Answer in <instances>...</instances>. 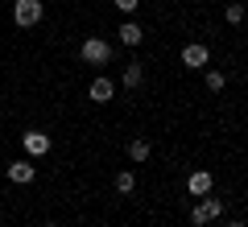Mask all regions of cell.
Returning a JSON list of instances; mask_svg holds the SVG:
<instances>
[{
    "label": "cell",
    "instance_id": "cell-1",
    "mask_svg": "<svg viewBox=\"0 0 248 227\" xmlns=\"http://www.w3.org/2000/svg\"><path fill=\"white\" fill-rule=\"evenodd\" d=\"M79 58L87 62V66H108V62H112V45H108L104 37H95V33H91L87 42L79 45Z\"/></svg>",
    "mask_w": 248,
    "mask_h": 227
},
{
    "label": "cell",
    "instance_id": "cell-2",
    "mask_svg": "<svg viewBox=\"0 0 248 227\" xmlns=\"http://www.w3.org/2000/svg\"><path fill=\"white\" fill-rule=\"evenodd\" d=\"M223 215V198H211V194H203V198L190 207V223L195 227H207L211 219H219Z\"/></svg>",
    "mask_w": 248,
    "mask_h": 227
},
{
    "label": "cell",
    "instance_id": "cell-3",
    "mask_svg": "<svg viewBox=\"0 0 248 227\" xmlns=\"http://www.w3.org/2000/svg\"><path fill=\"white\" fill-rule=\"evenodd\" d=\"M42 17H46L42 0H13V21H17L21 29H33Z\"/></svg>",
    "mask_w": 248,
    "mask_h": 227
},
{
    "label": "cell",
    "instance_id": "cell-4",
    "mask_svg": "<svg viewBox=\"0 0 248 227\" xmlns=\"http://www.w3.org/2000/svg\"><path fill=\"white\" fill-rule=\"evenodd\" d=\"M178 58H182V66H190V70H203L207 62H211V50H207L203 42H186Z\"/></svg>",
    "mask_w": 248,
    "mask_h": 227
},
{
    "label": "cell",
    "instance_id": "cell-5",
    "mask_svg": "<svg viewBox=\"0 0 248 227\" xmlns=\"http://www.w3.org/2000/svg\"><path fill=\"white\" fill-rule=\"evenodd\" d=\"M4 178L17 182V186H29V182L37 178V166H33V161H25V157H21V161H9V166H4Z\"/></svg>",
    "mask_w": 248,
    "mask_h": 227
},
{
    "label": "cell",
    "instance_id": "cell-6",
    "mask_svg": "<svg viewBox=\"0 0 248 227\" xmlns=\"http://www.w3.org/2000/svg\"><path fill=\"white\" fill-rule=\"evenodd\" d=\"M21 145H25V153L29 157H46L50 153V132H21Z\"/></svg>",
    "mask_w": 248,
    "mask_h": 227
},
{
    "label": "cell",
    "instance_id": "cell-7",
    "mask_svg": "<svg viewBox=\"0 0 248 227\" xmlns=\"http://www.w3.org/2000/svg\"><path fill=\"white\" fill-rule=\"evenodd\" d=\"M215 178L211 169H195V174H186V194H195V198H203V194H211Z\"/></svg>",
    "mask_w": 248,
    "mask_h": 227
},
{
    "label": "cell",
    "instance_id": "cell-8",
    "mask_svg": "<svg viewBox=\"0 0 248 227\" xmlns=\"http://www.w3.org/2000/svg\"><path fill=\"white\" fill-rule=\"evenodd\" d=\"M112 95H116V83L104 79V75H95L91 87H87V99H91V104H112Z\"/></svg>",
    "mask_w": 248,
    "mask_h": 227
},
{
    "label": "cell",
    "instance_id": "cell-9",
    "mask_svg": "<svg viewBox=\"0 0 248 227\" xmlns=\"http://www.w3.org/2000/svg\"><path fill=\"white\" fill-rule=\"evenodd\" d=\"M116 33H120L124 45H141V42H145V29L137 25V21H120V29H116Z\"/></svg>",
    "mask_w": 248,
    "mask_h": 227
},
{
    "label": "cell",
    "instance_id": "cell-10",
    "mask_svg": "<svg viewBox=\"0 0 248 227\" xmlns=\"http://www.w3.org/2000/svg\"><path fill=\"white\" fill-rule=\"evenodd\" d=\"M149 153H153V149H149V140H145V136H133V140H128V161L141 166V161H149Z\"/></svg>",
    "mask_w": 248,
    "mask_h": 227
},
{
    "label": "cell",
    "instance_id": "cell-11",
    "mask_svg": "<svg viewBox=\"0 0 248 227\" xmlns=\"http://www.w3.org/2000/svg\"><path fill=\"white\" fill-rule=\"evenodd\" d=\"M141 83H145V66H141V62H128V66H124V87L137 91Z\"/></svg>",
    "mask_w": 248,
    "mask_h": 227
},
{
    "label": "cell",
    "instance_id": "cell-12",
    "mask_svg": "<svg viewBox=\"0 0 248 227\" xmlns=\"http://www.w3.org/2000/svg\"><path fill=\"white\" fill-rule=\"evenodd\" d=\"M116 190H120V194H133L137 190V174H133V169H120V174H116Z\"/></svg>",
    "mask_w": 248,
    "mask_h": 227
},
{
    "label": "cell",
    "instance_id": "cell-13",
    "mask_svg": "<svg viewBox=\"0 0 248 227\" xmlns=\"http://www.w3.org/2000/svg\"><path fill=\"white\" fill-rule=\"evenodd\" d=\"M228 87V75L223 70H207V91H223Z\"/></svg>",
    "mask_w": 248,
    "mask_h": 227
},
{
    "label": "cell",
    "instance_id": "cell-14",
    "mask_svg": "<svg viewBox=\"0 0 248 227\" xmlns=\"http://www.w3.org/2000/svg\"><path fill=\"white\" fill-rule=\"evenodd\" d=\"M223 17H228V25H240V21H244V4H240V0H232L228 9H223Z\"/></svg>",
    "mask_w": 248,
    "mask_h": 227
},
{
    "label": "cell",
    "instance_id": "cell-15",
    "mask_svg": "<svg viewBox=\"0 0 248 227\" xmlns=\"http://www.w3.org/2000/svg\"><path fill=\"white\" fill-rule=\"evenodd\" d=\"M112 4H116V9L124 13V17H133V13L141 9V0H112Z\"/></svg>",
    "mask_w": 248,
    "mask_h": 227
},
{
    "label": "cell",
    "instance_id": "cell-16",
    "mask_svg": "<svg viewBox=\"0 0 248 227\" xmlns=\"http://www.w3.org/2000/svg\"><path fill=\"white\" fill-rule=\"evenodd\" d=\"M228 227H244V223H240V219H232V223H228Z\"/></svg>",
    "mask_w": 248,
    "mask_h": 227
},
{
    "label": "cell",
    "instance_id": "cell-17",
    "mask_svg": "<svg viewBox=\"0 0 248 227\" xmlns=\"http://www.w3.org/2000/svg\"><path fill=\"white\" fill-rule=\"evenodd\" d=\"M25 227H29V223H25Z\"/></svg>",
    "mask_w": 248,
    "mask_h": 227
}]
</instances>
